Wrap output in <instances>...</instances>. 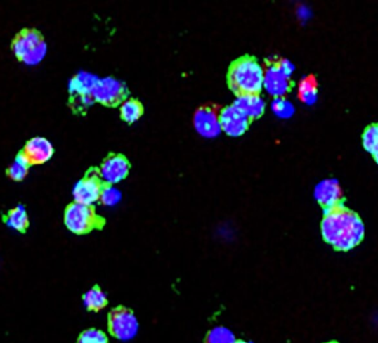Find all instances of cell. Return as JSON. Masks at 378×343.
Instances as JSON below:
<instances>
[{"instance_id": "1", "label": "cell", "mask_w": 378, "mask_h": 343, "mask_svg": "<svg viewBox=\"0 0 378 343\" xmlns=\"http://www.w3.org/2000/svg\"><path fill=\"white\" fill-rule=\"evenodd\" d=\"M321 231L327 244L343 252L356 247L365 236V226L360 215L344 205L324 212Z\"/></svg>"}, {"instance_id": "2", "label": "cell", "mask_w": 378, "mask_h": 343, "mask_svg": "<svg viewBox=\"0 0 378 343\" xmlns=\"http://www.w3.org/2000/svg\"><path fill=\"white\" fill-rule=\"evenodd\" d=\"M227 84L237 98L260 96L263 88L262 65L252 56L238 58L229 67Z\"/></svg>"}, {"instance_id": "3", "label": "cell", "mask_w": 378, "mask_h": 343, "mask_svg": "<svg viewBox=\"0 0 378 343\" xmlns=\"http://www.w3.org/2000/svg\"><path fill=\"white\" fill-rule=\"evenodd\" d=\"M263 86L268 93L275 98H285L292 90L291 75L294 65L285 58L273 57L266 59L263 65Z\"/></svg>"}, {"instance_id": "4", "label": "cell", "mask_w": 378, "mask_h": 343, "mask_svg": "<svg viewBox=\"0 0 378 343\" xmlns=\"http://www.w3.org/2000/svg\"><path fill=\"white\" fill-rule=\"evenodd\" d=\"M13 53L18 60L26 65H37L44 59L47 51V44L38 30L25 29L13 39Z\"/></svg>"}, {"instance_id": "5", "label": "cell", "mask_w": 378, "mask_h": 343, "mask_svg": "<svg viewBox=\"0 0 378 343\" xmlns=\"http://www.w3.org/2000/svg\"><path fill=\"white\" fill-rule=\"evenodd\" d=\"M65 224L73 234L84 235L93 229H102L105 219L98 215L92 205L72 203L67 206L65 213Z\"/></svg>"}, {"instance_id": "6", "label": "cell", "mask_w": 378, "mask_h": 343, "mask_svg": "<svg viewBox=\"0 0 378 343\" xmlns=\"http://www.w3.org/2000/svg\"><path fill=\"white\" fill-rule=\"evenodd\" d=\"M223 108L217 103L202 104L195 111V130L204 138H213L221 132V115Z\"/></svg>"}, {"instance_id": "7", "label": "cell", "mask_w": 378, "mask_h": 343, "mask_svg": "<svg viewBox=\"0 0 378 343\" xmlns=\"http://www.w3.org/2000/svg\"><path fill=\"white\" fill-rule=\"evenodd\" d=\"M109 331L119 340L129 341L138 331V321L132 310L117 307L109 313Z\"/></svg>"}, {"instance_id": "8", "label": "cell", "mask_w": 378, "mask_h": 343, "mask_svg": "<svg viewBox=\"0 0 378 343\" xmlns=\"http://www.w3.org/2000/svg\"><path fill=\"white\" fill-rule=\"evenodd\" d=\"M129 90L121 81L113 78H104L98 80L92 96L94 101L103 104L104 107L115 108L126 100Z\"/></svg>"}, {"instance_id": "9", "label": "cell", "mask_w": 378, "mask_h": 343, "mask_svg": "<svg viewBox=\"0 0 378 343\" xmlns=\"http://www.w3.org/2000/svg\"><path fill=\"white\" fill-rule=\"evenodd\" d=\"M107 183L102 180L99 172L92 169L77 184L73 190L75 203L92 205L101 198L102 190Z\"/></svg>"}, {"instance_id": "10", "label": "cell", "mask_w": 378, "mask_h": 343, "mask_svg": "<svg viewBox=\"0 0 378 343\" xmlns=\"http://www.w3.org/2000/svg\"><path fill=\"white\" fill-rule=\"evenodd\" d=\"M131 164L123 154L112 153L105 157L100 167V176L107 184H117L126 179Z\"/></svg>"}, {"instance_id": "11", "label": "cell", "mask_w": 378, "mask_h": 343, "mask_svg": "<svg viewBox=\"0 0 378 343\" xmlns=\"http://www.w3.org/2000/svg\"><path fill=\"white\" fill-rule=\"evenodd\" d=\"M252 121L235 105L223 108L221 115V131L233 138L244 136L252 124Z\"/></svg>"}, {"instance_id": "12", "label": "cell", "mask_w": 378, "mask_h": 343, "mask_svg": "<svg viewBox=\"0 0 378 343\" xmlns=\"http://www.w3.org/2000/svg\"><path fill=\"white\" fill-rule=\"evenodd\" d=\"M314 198L324 212L337 206L344 205V192L337 180L322 181L314 190Z\"/></svg>"}, {"instance_id": "13", "label": "cell", "mask_w": 378, "mask_h": 343, "mask_svg": "<svg viewBox=\"0 0 378 343\" xmlns=\"http://www.w3.org/2000/svg\"><path fill=\"white\" fill-rule=\"evenodd\" d=\"M53 155V146L47 138H34L27 142L24 150L19 154L29 167L41 165L49 161Z\"/></svg>"}, {"instance_id": "14", "label": "cell", "mask_w": 378, "mask_h": 343, "mask_svg": "<svg viewBox=\"0 0 378 343\" xmlns=\"http://www.w3.org/2000/svg\"><path fill=\"white\" fill-rule=\"evenodd\" d=\"M235 105L240 110L249 120L254 121L262 117L266 110V103L263 100L260 98V96H242V98H237V101L235 102Z\"/></svg>"}, {"instance_id": "15", "label": "cell", "mask_w": 378, "mask_h": 343, "mask_svg": "<svg viewBox=\"0 0 378 343\" xmlns=\"http://www.w3.org/2000/svg\"><path fill=\"white\" fill-rule=\"evenodd\" d=\"M99 79L92 76L90 73L81 72L71 80L70 90L74 96H79V99L92 98V91ZM94 100V99H93Z\"/></svg>"}, {"instance_id": "16", "label": "cell", "mask_w": 378, "mask_h": 343, "mask_svg": "<svg viewBox=\"0 0 378 343\" xmlns=\"http://www.w3.org/2000/svg\"><path fill=\"white\" fill-rule=\"evenodd\" d=\"M319 91V82L314 75H308L301 79L298 84V99L302 103L312 105L316 101Z\"/></svg>"}, {"instance_id": "17", "label": "cell", "mask_w": 378, "mask_h": 343, "mask_svg": "<svg viewBox=\"0 0 378 343\" xmlns=\"http://www.w3.org/2000/svg\"><path fill=\"white\" fill-rule=\"evenodd\" d=\"M143 115H144V107L142 102L136 99L125 100L119 108L121 119L129 124L140 120Z\"/></svg>"}, {"instance_id": "18", "label": "cell", "mask_w": 378, "mask_h": 343, "mask_svg": "<svg viewBox=\"0 0 378 343\" xmlns=\"http://www.w3.org/2000/svg\"><path fill=\"white\" fill-rule=\"evenodd\" d=\"M83 302L90 311H100L107 304V298L101 288L96 286L83 296Z\"/></svg>"}, {"instance_id": "19", "label": "cell", "mask_w": 378, "mask_h": 343, "mask_svg": "<svg viewBox=\"0 0 378 343\" xmlns=\"http://www.w3.org/2000/svg\"><path fill=\"white\" fill-rule=\"evenodd\" d=\"M7 224L18 232H26L29 227V217L27 215L26 209L22 206L13 208L8 213Z\"/></svg>"}, {"instance_id": "20", "label": "cell", "mask_w": 378, "mask_h": 343, "mask_svg": "<svg viewBox=\"0 0 378 343\" xmlns=\"http://www.w3.org/2000/svg\"><path fill=\"white\" fill-rule=\"evenodd\" d=\"M363 146L368 153L374 154L378 152V123L368 125L362 136Z\"/></svg>"}, {"instance_id": "21", "label": "cell", "mask_w": 378, "mask_h": 343, "mask_svg": "<svg viewBox=\"0 0 378 343\" xmlns=\"http://www.w3.org/2000/svg\"><path fill=\"white\" fill-rule=\"evenodd\" d=\"M206 343H236V338L227 328L217 327L209 331Z\"/></svg>"}, {"instance_id": "22", "label": "cell", "mask_w": 378, "mask_h": 343, "mask_svg": "<svg viewBox=\"0 0 378 343\" xmlns=\"http://www.w3.org/2000/svg\"><path fill=\"white\" fill-rule=\"evenodd\" d=\"M29 165L21 159L20 156L17 157L16 161L11 164L7 174L11 177V180L16 181V182H20L24 180L25 177L28 175Z\"/></svg>"}, {"instance_id": "23", "label": "cell", "mask_w": 378, "mask_h": 343, "mask_svg": "<svg viewBox=\"0 0 378 343\" xmlns=\"http://www.w3.org/2000/svg\"><path fill=\"white\" fill-rule=\"evenodd\" d=\"M271 108L273 113L282 119L292 117L294 113V108L285 98H275V101L272 102Z\"/></svg>"}, {"instance_id": "24", "label": "cell", "mask_w": 378, "mask_h": 343, "mask_svg": "<svg viewBox=\"0 0 378 343\" xmlns=\"http://www.w3.org/2000/svg\"><path fill=\"white\" fill-rule=\"evenodd\" d=\"M78 343H109L107 335L96 329H89L81 333Z\"/></svg>"}, {"instance_id": "25", "label": "cell", "mask_w": 378, "mask_h": 343, "mask_svg": "<svg viewBox=\"0 0 378 343\" xmlns=\"http://www.w3.org/2000/svg\"><path fill=\"white\" fill-rule=\"evenodd\" d=\"M119 200H121V193L112 188L111 185H105V188L102 190L101 198H100L101 203L103 205L113 206L119 203Z\"/></svg>"}, {"instance_id": "26", "label": "cell", "mask_w": 378, "mask_h": 343, "mask_svg": "<svg viewBox=\"0 0 378 343\" xmlns=\"http://www.w3.org/2000/svg\"><path fill=\"white\" fill-rule=\"evenodd\" d=\"M374 160H375L376 163H377L378 165V152L376 154H374L373 155Z\"/></svg>"}, {"instance_id": "27", "label": "cell", "mask_w": 378, "mask_h": 343, "mask_svg": "<svg viewBox=\"0 0 378 343\" xmlns=\"http://www.w3.org/2000/svg\"><path fill=\"white\" fill-rule=\"evenodd\" d=\"M236 343H247V342H242V341H238V342Z\"/></svg>"}, {"instance_id": "28", "label": "cell", "mask_w": 378, "mask_h": 343, "mask_svg": "<svg viewBox=\"0 0 378 343\" xmlns=\"http://www.w3.org/2000/svg\"><path fill=\"white\" fill-rule=\"evenodd\" d=\"M327 343H337V342H334V341H332V342H327Z\"/></svg>"}]
</instances>
